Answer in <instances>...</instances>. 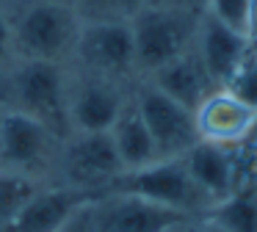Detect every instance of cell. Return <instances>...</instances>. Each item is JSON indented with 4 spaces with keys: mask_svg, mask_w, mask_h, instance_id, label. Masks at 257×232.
I'll return each instance as SVG.
<instances>
[{
    "mask_svg": "<svg viewBox=\"0 0 257 232\" xmlns=\"http://www.w3.org/2000/svg\"><path fill=\"white\" fill-rule=\"evenodd\" d=\"M202 218H210L227 232H257V185L232 191L227 199L213 204Z\"/></svg>",
    "mask_w": 257,
    "mask_h": 232,
    "instance_id": "obj_17",
    "label": "cell"
},
{
    "mask_svg": "<svg viewBox=\"0 0 257 232\" xmlns=\"http://www.w3.org/2000/svg\"><path fill=\"white\" fill-rule=\"evenodd\" d=\"M108 133H111V141H113V147H116V155H119V160H122L124 171L141 169V166L158 160L155 141H152L144 119H141L133 97L127 99V105L122 108V113L116 116V122H113V127Z\"/></svg>",
    "mask_w": 257,
    "mask_h": 232,
    "instance_id": "obj_16",
    "label": "cell"
},
{
    "mask_svg": "<svg viewBox=\"0 0 257 232\" xmlns=\"http://www.w3.org/2000/svg\"><path fill=\"white\" fill-rule=\"evenodd\" d=\"M72 61L83 72L102 75L111 80L136 72V47L130 20H102V22H83L78 33Z\"/></svg>",
    "mask_w": 257,
    "mask_h": 232,
    "instance_id": "obj_7",
    "label": "cell"
},
{
    "mask_svg": "<svg viewBox=\"0 0 257 232\" xmlns=\"http://www.w3.org/2000/svg\"><path fill=\"white\" fill-rule=\"evenodd\" d=\"M45 185L36 177H25L17 171H3L0 169V232H6L12 221L20 215V210L28 204L39 188Z\"/></svg>",
    "mask_w": 257,
    "mask_h": 232,
    "instance_id": "obj_18",
    "label": "cell"
},
{
    "mask_svg": "<svg viewBox=\"0 0 257 232\" xmlns=\"http://www.w3.org/2000/svg\"><path fill=\"white\" fill-rule=\"evenodd\" d=\"M12 53H14V44H12V20L0 11V61H6Z\"/></svg>",
    "mask_w": 257,
    "mask_h": 232,
    "instance_id": "obj_23",
    "label": "cell"
},
{
    "mask_svg": "<svg viewBox=\"0 0 257 232\" xmlns=\"http://www.w3.org/2000/svg\"><path fill=\"white\" fill-rule=\"evenodd\" d=\"M183 163L213 204L232 193V152H229V147L196 141L183 155Z\"/></svg>",
    "mask_w": 257,
    "mask_h": 232,
    "instance_id": "obj_15",
    "label": "cell"
},
{
    "mask_svg": "<svg viewBox=\"0 0 257 232\" xmlns=\"http://www.w3.org/2000/svg\"><path fill=\"white\" fill-rule=\"evenodd\" d=\"M194 53L199 55L202 66L210 75V80L216 83V88H224V83L232 77L243 55L249 53V39H246V33L221 25L210 14H202Z\"/></svg>",
    "mask_w": 257,
    "mask_h": 232,
    "instance_id": "obj_13",
    "label": "cell"
},
{
    "mask_svg": "<svg viewBox=\"0 0 257 232\" xmlns=\"http://www.w3.org/2000/svg\"><path fill=\"white\" fill-rule=\"evenodd\" d=\"M188 218L191 215L130 193H100L86 204L91 232H166Z\"/></svg>",
    "mask_w": 257,
    "mask_h": 232,
    "instance_id": "obj_9",
    "label": "cell"
},
{
    "mask_svg": "<svg viewBox=\"0 0 257 232\" xmlns=\"http://www.w3.org/2000/svg\"><path fill=\"white\" fill-rule=\"evenodd\" d=\"M166 232H199V218H188V221H183V224H174L172 229H166Z\"/></svg>",
    "mask_w": 257,
    "mask_h": 232,
    "instance_id": "obj_27",
    "label": "cell"
},
{
    "mask_svg": "<svg viewBox=\"0 0 257 232\" xmlns=\"http://www.w3.org/2000/svg\"><path fill=\"white\" fill-rule=\"evenodd\" d=\"M86 204H89V202H86ZM86 204L78 210V215H75V218L69 221L64 229H58V232H91L89 229V221H86Z\"/></svg>",
    "mask_w": 257,
    "mask_h": 232,
    "instance_id": "obj_24",
    "label": "cell"
},
{
    "mask_svg": "<svg viewBox=\"0 0 257 232\" xmlns=\"http://www.w3.org/2000/svg\"><path fill=\"white\" fill-rule=\"evenodd\" d=\"M199 232H227V229L218 226V224H213L210 218H199Z\"/></svg>",
    "mask_w": 257,
    "mask_h": 232,
    "instance_id": "obj_28",
    "label": "cell"
},
{
    "mask_svg": "<svg viewBox=\"0 0 257 232\" xmlns=\"http://www.w3.org/2000/svg\"><path fill=\"white\" fill-rule=\"evenodd\" d=\"M251 50H254V55H257V42H251Z\"/></svg>",
    "mask_w": 257,
    "mask_h": 232,
    "instance_id": "obj_30",
    "label": "cell"
},
{
    "mask_svg": "<svg viewBox=\"0 0 257 232\" xmlns=\"http://www.w3.org/2000/svg\"><path fill=\"white\" fill-rule=\"evenodd\" d=\"M67 97L69 72L64 64L20 58L9 75V108L39 119L61 138L69 136Z\"/></svg>",
    "mask_w": 257,
    "mask_h": 232,
    "instance_id": "obj_3",
    "label": "cell"
},
{
    "mask_svg": "<svg viewBox=\"0 0 257 232\" xmlns=\"http://www.w3.org/2000/svg\"><path fill=\"white\" fill-rule=\"evenodd\" d=\"M147 80L155 88H161L166 97L177 99L180 105H185V108H191V110H196V105L216 88V83L210 80V75L205 72L199 55H196L194 50H188L185 55L163 64L161 69L150 72Z\"/></svg>",
    "mask_w": 257,
    "mask_h": 232,
    "instance_id": "obj_14",
    "label": "cell"
},
{
    "mask_svg": "<svg viewBox=\"0 0 257 232\" xmlns=\"http://www.w3.org/2000/svg\"><path fill=\"white\" fill-rule=\"evenodd\" d=\"M144 6H155V9H177V11H196V14H205L207 0H147Z\"/></svg>",
    "mask_w": 257,
    "mask_h": 232,
    "instance_id": "obj_22",
    "label": "cell"
},
{
    "mask_svg": "<svg viewBox=\"0 0 257 232\" xmlns=\"http://www.w3.org/2000/svg\"><path fill=\"white\" fill-rule=\"evenodd\" d=\"M246 39L257 42V0L249 3V17H246Z\"/></svg>",
    "mask_w": 257,
    "mask_h": 232,
    "instance_id": "obj_25",
    "label": "cell"
},
{
    "mask_svg": "<svg viewBox=\"0 0 257 232\" xmlns=\"http://www.w3.org/2000/svg\"><path fill=\"white\" fill-rule=\"evenodd\" d=\"M86 202H91V193L78 191L72 185L64 182L42 185L6 232H58L78 215Z\"/></svg>",
    "mask_w": 257,
    "mask_h": 232,
    "instance_id": "obj_12",
    "label": "cell"
},
{
    "mask_svg": "<svg viewBox=\"0 0 257 232\" xmlns=\"http://www.w3.org/2000/svg\"><path fill=\"white\" fill-rule=\"evenodd\" d=\"M64 138L47 125L14 108L0 110V169L42 177L58 166Z\"/></svg>",
    "mask_w": 257,
    "mask_h": 232,
    "instance_id": "obj_5",
    "label": "cell"
},
{
    "mask_svg": "<svg viewBox=\"0 0 257 232\" xmlns=\"http://www.w3.org/2000/svg\"><path fill=\"white\" fill-rule=\"evenodd\" d=\"M249 138H251V141H257V119H254V130H251V136H249Z\"/></svg>",
    "mask_w": 257,
    "mask_h": 232,
    "instance_id": "obj_29",
    "label": "cell"
},
{
    "mask_svg": "<svg viewBox=\"0 0 257 232\" xmlns=\"http://www.w3.org/2000/svg\"><path fill=\"white\" fill-rule=\"evenodd\" d=\"M202 14L196 11H177V9H155L144 6L130 17L136 47V72L150 75L163 64L185 55L194 50L196 31H199Z\"/></svg>",
    "mask_w": 257,
    "mask_h": 232,
    "instance_id": "obj_4",
    "label": "cell"
},
{
    "mask_svg": "<svg viewBox=\"0 0 257 232\" xmlns=\"http://www.w3.org/2000/svg\"><path fill=\"white\" fill-rule=\"evenodd\" d=\"M249 3L251 0H207L205 14L218 20L221 25L232 28V31L246 33V17H249Z\"/></svg>",
    "mask_w": 257,
    "mask_h": 232,
    "instance_id": "obj_20",
    "label": "cell"
},
{
    "mask_svg": "<svg viewBox=\"0 0 257 232\" xmlns=\"http://www.w3.org/2000/svg\"><path fill=\"white\" fill-rule=\"evenodd\" d=\"M100 193H130V196L147 199L152 204H163L169 210L185 213L191 218H202L213 207L207 193L188 174L183 158H161L141 169L122 171Z\"/></svg>",
    "mask_w": 257,
    "mask_h": 232,
    "instance_id": "obj_2",
    "label": "cell"
},
{
    "mask_svg": "<svg viewBox=\"0 0 257 232\" xmlns=\"http://www.w3.org/2000/svg\"><path fill=\"white\" fill-rule=\"evenodd\" d=\"M119 80L102 75L83 72L69 75V97H67V116L69 133H108L127 105Z\"/></svg>",
    "mask_w": 257,
    "mask_h": 232,
    "instance_id": "obj_10",
    "label": "cell"
},
{
    "mask_svg": "<svg viewBox=\"0 0 257 232\" xmlns=\"http://www.w3.org/2000/svg\"><path fill=\"white\" fill-rule=\"evenodd\" d=\"M144 3H147V0H119V9H122L124 20H130V17H133L136 11L144 9Z\"/></svg>",
    "mask_w": 257,
    "mask_h": 232,
    "instance_id": "obj_26",
    "label": "cell"
},
{
    "mask_svg": "<svg viewBox=\"0 0 257 232\" xmlns=\"http://www.w3.org/2000/svg\"><path fill=\"white\" fill-rule=\"evenodd\" d=\"M224 88L229 94H235L240 102H246L249 108L257 110V55L251 50V42H249V53L243 55V61L232 72V77L224 83Z\"/></svg>",
    "mask_w": 257,
    "mask_h": 232,
    "instance_id": "obj_19",
    "label": "cell"
},
{
    "mask_svg": "<svg viewBox=\"0 0 257 232\" xmlns=\"http://www.w3.org/2000/svg\"><path fill=\"white\" fill-rule=\"evenodd\" d=\"M80 17L69 3L28 0L12 20L14 55L25 61H72L80 33Z\"/></svg>",
    "mask_w": 257,
    "mask_h": 232,
    "instance_id": "obj_1",
    "label": "cell"
},
{
    "mask_svg": "<svg viewBox=\"0 0 257 232\" xmlns=\"http://www.w3.org/2000/svg\"><path fill=\"white\" fill-rule=\"evenodd\" d=\"M133 102L155 141L158 160L161 158H183L196 141V122L194 110L180 105L177 99L166 97L161 88H155L150 80H144L133 94Z\"/></svg>",
    "mask_w": 257,
    "mask_h": 232,
    "instance_id": "obj_8",
    "label": "cell"
},
{
    "mask_svg": "<svg viewBox=\"0 0 257 232\" xmlns=\"http://www.w3.org/2000/svg\"><path fill=\"white\" fill-rule=\"evenodd\" d=\"M254 119H257V110L249 108L246 102H240L227 88H213L194 110L199 141L221 144V147H232V144L246 141L254 130Z\"/></svg>",
    "mask_w": 257,
    "mask_h": 232,
    "instance_id": "obj_11",
    "label": "cell"
},
{
    "mask_svg": "<svg viewBox=\"0 0 257 232\" xmlns=\"http://www.w3.org/2000/svg\"><path fill=\"white\" fill-rule=\"evenodd\" d=\"M80 22H102V20H124L119 0H69Z\"/></svg>",
    "mask_w": 257,
    "mask_h": 232,
    "instance_id": "obj_21",
    "label": "cell"
},
{
    "mask_svg": "<svg viewBox=\"0 0 257 232\" xmlns=\"http://www.w3.org/2000/svg\"><path fill=\"white\" fill-rule=\"evenodd\" d=\"M61 182L91 193V199L124 171L111 133H69L58 155Z\"/></svg>",
    "mask_w": 257,
    "mask_h": 232,
    "instance_id": "obj_6",
    "label": "cell"
},
{
    "mask_svg": "<svg viewBox=\"0 0 257 232\" xmlns=\"http://www.w3.org/2000/svg\"><path fill=\"white\" fill-rule=\"evenodd\" d=\"M53 3H69V0H53Z\"/></svg>",
    "mask_w": 257,
    "mask_h": 232,
    "instance_id": "obj_31",
    "label": "cell"
}]
</instances>
